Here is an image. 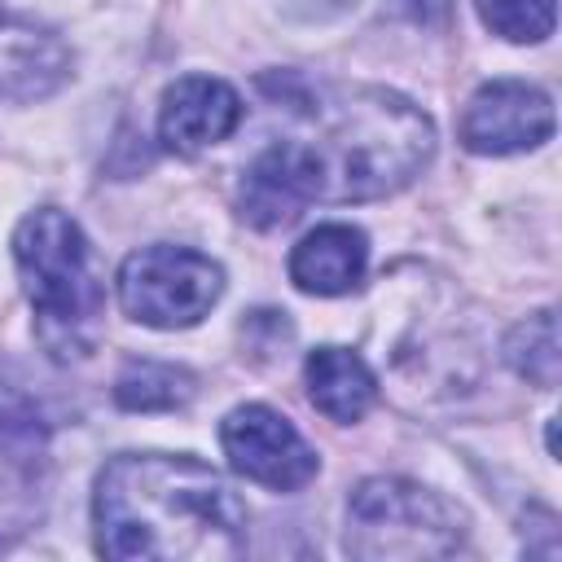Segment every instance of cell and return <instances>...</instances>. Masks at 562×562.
<instances>
[{
	"mask_svg": "<svg viewBox=\"0 0 562 562\" xmlns=\"http://www.w3.org/2000/svg\"><path fill=\"white\" fill-rule=\"evenodd\" d=\"M92 531L114 562H228L246 553V505L198 457L123 452L97 474Z\"/></svg>",
	"mask_w": 562,
	"mask_h": 562,
	"instance_id": "obj_1",
	"label": "cell"
},
{
	"mask_svg": "<svg viewBox=\"0 0 562 562\" xmlns=\"http://www.w3.org/2000/svg\"><path fill=\"white\" fill-rule=\"evenodd\" d=\"M277 101L312 119L299 140H272L303 202H373L404 189L435 154L430 119L386 88H307L290 79Z\"/></svg>",
	"mask_w": 562,
	"mask_h": 562,
	"instance_id": "obj_2",
	"label": "cell"
},
{
	"mask_svg": "<svg viewBox=\"0 0 562 562\" xmlns=\"http://www.w3.org/2000/svg\"><path fill=\"white\" fill-rule=\"evenodd\" d=\"M13 263L35 307V334L53 360H79L97 347L105 285L83 228L57 211H31L13 233Z\"/></svg>",
	"mask_w": 562,
	"mask_h": 562,
	"instance_id": "obj_3",
	"label": "cell"
},
{
	"mask_svg": "<svg viewBox=\"0 0 562 562\" xmlns=\"http://www.w3.org/2000/svg\"><path fill=\"white\" fill-rule=\"evenodd\" d=\"M465 540V514L413 479H364L347 501V553L369 562L448 558Z\"/></svg>",
	"mask_w": 562,
	"mask_h": 562,
	"instance_id": "obj_4",
	"label": "cell"
},
{
	"mask_svg": "<svg viewBox=\"0 0 562 562\" xmlns=\"http://www.w3.org/2000/svg\"><path fill=\"white\" fill-rule=\"evenodd\" d=\"M224 294V268L193 246H145L119 268V303L154 329L198 325Z\"/></svg>",
	"mask_w": 562,
	"mask_h": 562,
	"instance_id": "obj_5",
	"label": "cell"
},
{
	"mask_svg": "<svg viewBox=\"0 0 562 562\" xmlns=\"http://www.w3.org/2000/svg\"><path fill=\"white\" fill-rule=\"evenodd\" d=\"M220 443L237 474L272 492H299L316 474V452L307 448V439L268 404L233 408L220 422Z\"/></svg>",
	"mask_w": 562,
	"mask_h": 562,
	"instance_id": "obj_6",
	"label": "cell"
},
{
	"mask_svg": "<svg viewBox=\"0 0 562 562\" xmlns=\"http://www.w3.org/2000/svg\"><path fill=\"white\" fill-rule=\"evenodd\" d=\"M553 136V101L536 83L492 79L461 114V145L474 154H522Z\"/></svg>",
	"mask_w": 562,
	"mask_h": 562,
	"instance_id": "obj_7",
	"label": "cell"
},
{
	"mask_svg": "<svg viewBox=\"0 0 562 562\" xmlns=\"http://www.w3.org/2000/svg\"><path fill=\"white\" fill-rule=\"evenodd\" d=\"M237 127H241V97L224 79L184 75L162 92L158 140L180 158H193V154L228 140Z\"/></svg>",
	"mask_w": 562,
	"mask_h": 562,
	"instance_id": "obj_8",
	"label": "cell"
},
{
	"mask_svg": "<svg viewBox=\"0 0 562 562\" xmlns=\"http://www.w3.org/2000/svg\"><path fill=\"white\" fill-rule=\"evenodd\" d=\"M70 75V48L22 18L0 22V101H40Z\"/></svg>",
	"mask_w": 562,
	"mask_h": 562,
	"instance_id": "obj_9",
	"label": "cell"
},
{
	"mask_svg": "<svg viewBox=\"0 0 562 562\" xmlns=\"http://www.w3.org/2000/svg\"><path fill=\"white\" fill-rule=\"evenodd\" d=\"M369 241L351 224H321L290 250V281L303 294H347L360 285Z\"/></svg>",
	"mask_w": 562,
	"mask_h": 562,
	"instance_id": "obj_10",
	"label": "cell"
},
{
	"mask_svg": "<svg viewBox=\"0 0 562 562\" xmlns=\"http://www.w3.org/2000/svg\"><path fill=\"white\" fill-rule=\"evenodd\" d=\"M303 382H307V400L316 404V413H325L329 422H360L373 400H378V378L364 364L360 351L351 347H316L303 360Z\"/></svg>",
	"mask_w": 562,
	"mask_h": 562,
	"instance_id": "obj_11",
	"label": "cell"
},
{
	"mask_svg": "<svg viewBox=\"0 0 562 562\" xmlns=\"http://www.w3.org/2000/svg\"><path fill=\"white\" fill-rule=\"evenodd\" d=\"M193 373L171 360H127L114 378V400L127 413H176L193 400Z\"/></svg>",
	"mask_w": 562,
	"mask_h": 562,
	"instance_id": "obj_12",
	"label": "cell"
},
{
	"mask_svg": "<svg viewBox=\"0 0 562 562\" xmlns=\"http://www.w3.org/2000/svg\"><path fill=\"white\" fill-rule=\"evenodd\" d=\"M505 364L527 378L531 386L540 391H553L558 386V373H562V351H558V316L553 307L544 312H531L527 321H518L509 334H505Z\"/></svg>",
	"mask_w": 562,
	"mask_h": 562,
	"instance_id": "obj_13",
	"label": "cell"
},
{
	"mask_svg": "<svg viewBox=\"0 0 562 562\" xmlns=\"http://www.w3.org/2000/svg\"><path fill=\"white\" fill-rule=\"evenodd\" d=\"M479 18L487 31L514 44H540L553 35L558 0H479Z\"/></svg>",
	"mask_w": 562,
	"mask_h": 562,
	"instance_id": "obj_14",
	"label": "cell"
},
{
	"mask_svg": "<svg viewBox=\"0 0 562 562\" xmlns=\"http://www.w3.org/2000/svg\"><path fill=\"white\" fill-rule=\"evenodd\" d=\"M44 435H48V426H44L40 404L22 386L0 378V452L4 457H31L44 448Z\"/></svg>",
	"mask_w": 562,
	"mask_h": 562,
	"instance_id": "obj_15",
	"label": "cell"
},
{
	"mask_svg": "<svg viewBox=\"0 0 562 562\" xmlns=\"http://www.w3.org/2000/svg\"><path fill=\"white\" fill-rule=\"evenodd\" d=\"M395 9L417 26H439L452 18V0H395Z\"/></svg>",
	"mask_w": 562,
	"mask_h": 562,
	"instance_id": "obj_16",
	"label": "cell"
}]
</instances>
